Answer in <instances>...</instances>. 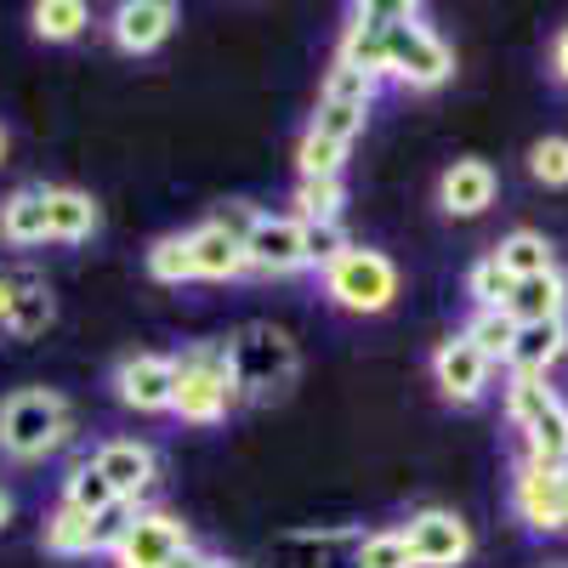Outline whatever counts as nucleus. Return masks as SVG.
<instances>
[{
	"mask_svg": "<svg viewBox=\"0 0 568 568\" xmlns=\"http://www.w3.org/2000/svg\"><path fill=\"white\" fill-rule=\"evenodd\" d=\"M307 227L291 216V211H245V262L251 273H267V278H291V273H307Z\"/></svg>",
	"mask_w": 568,
	"mask_h": 568,
	"instance_id": "0eeeda50",
	"label": "nucleus"
},
{
	"mask_svg": "<svg viewBox=\"0 0 568 568\" xmlns=\"http://www.w3.org/2000/svg\"><path fill=\"white\" fill-rule=\"evenodd\" d=\"M52 318H58V296H52V284L29 273V278H23V291H18V302H12L7 336H12V342H40L45 329H52Z\"/></svg>",
	"mask_w": 568,
	"mask_h": 568,
	"instance_id": "5701e85b",
	"label": "nucleus"
},
{
	"mask_svg": "<svg viewBox=\"0 0 568 568\" xmlns=\"http://www.w3.org/2000/svg\"><path fill=\"white\" fill-rule=\"evenodd\" d=\"M568 358V318H551V324H517V342L506 353V369L511 375H546Z\"/></svg>",
	"mask_w": 568,
	"mask_h": 568,
	"instance_id": "aec40b11",
	"label": "nucleus"
},
{
	"mask_svg": "<svg viewBox=\"0 0 568 568\" xmlns=\"http://www.w3.org/2000/svg\"><path fill=\"white\" fill-rule=\"evenodd\" d=\"M511 511L535 535H568V471L524 460L511 471Z\"/></svg>",
	"mask_w": 568,
	"mask_h": 568,
	"instance_id": "9d476101",
	"label": "nucleus"
},
{
	"mask_svg": "<svg viewBox=\"0 0 568 568\" xmlns=\"http://www.w3.org/2000/svg\"><path fill=\"white\" fill-rule=\"evenodd\" d=\"M233 409H240V393H233L227 342H187L176 353V398H171V415L182 426H222Z\"/></svg>",
	"mask_w": 568,
	"mask_h": 568,
	"instance_id": "7ed1b4c3",
	"label": "nucleus"
},
{
	"mask_svg": "<svg viewBox=\"0 0 568 568\" xmlns=\"http://www.w3.org/2000/svg\"><path fill=\"white\" fill-rule=\"evenodd\" d=\"M460 336L478 347L489 364H506V353H511V342H517V318H511V313H471Z\"/></svg>",
	"mask_w": 568,
	"mask_h": 568,
	"instance_id": "7c9ffc66",
	"label": "nucleus"
},
{
	"mask_svg": "<svg viewBox=\"0 0 568 568\" xmlns=\"http://www.w3.org/2000/svg\"><path fill=\"white\" fill-rule=\"evenodd\" d=\"M382 80L404 85V91H438L455 80V45L426 23L420 7H404V18L387 29V63Z\"/></svg>",
	"mask_w": 568,
	"mask_h": 568,
	"instance_id": "20e7f679",
	"label": "nucleus"
},
{
	"mask_svg": "<svg viewBox=\"0 0 568 568\" xmlns=\"http://www.w3.org/2000/svg\"><path fill=\"white\" fill-rule=\"evenodd\" d=\"M125 517H131V506H120V511H109V517H85V511H74V506H52L45 511V524H40V546L52 551V557H109V546L120 540V529H125Z\"/></svg>",
	"mask_w": 568,
	"mask_h": 568,
	"instance_id": "1a4fd4ad",
	"label": "nucleus"
},
{
	"mask_svg": "<svg viewBox=\"0 0 568 568\" xmlns=\"http://www.w3.org/2000/svg\"><path fill=\"white\" fill-rule=\"evenodd\" d=\"M324 296L329 307L342 313H358V318H375L398 302V267L387 251H369V245H353L342 262H329L324 273Z\"/></svg>",
	"mask_w": 568,
	"mask_h": 568,
	"instance_id": "39448f33",
	"label": "nucleus"
},
{
	"mask_svg": "<svg viewBox=\"0 0 568 568\" xmlns=\"http://www.w3.org/2000/svg\"><path fill=\"white\" fill-rule=\"evenodd\" d=\"M0 245L12 251L52 245V233H45V182H23L0 200Z\"/></svg>",
	"mask_w": 568,
	"mask_h": 568,
	"instance_id": "6ab92c4d",
	"label": "nucleus"
},
{
	"mask_svg": "<svg viewBox=\"0 0 568 568\" xmlns=\"http://www.w3.org/2000/svg\"><path fill=\"white\" fill-rule=\"evenodd\" d=\"M142 267H149V278H154V284H187V278H194L187 233H160V240L149 245V256H142Z\"/></svg>",
	"mask_w": 568,
	"mask_h": 568,
	"instance_id": "2f4dec72",
	"label": "nucleus"
},
{
	"mask_svg": "<svg viewBox=\"0 0 568 568\" xmlns=\"http://www.w3.org/2000/svg\"><path fill=\"white\" fill-rule=\"evenodd\" d=\"M353 568H415L404 529H369L353 546Z\"/></svg>",
	"mask_w": 568,
	"mask_h": 568,
	"instance_id": "473e14b6",
	"label": "nucleus"
},
{
	"mask_svg": "<svg viewBox=\"0 0 568 568\" xmlns=\"http://www.w3.org/2000/svg\"><path fill=\"white\" fill-rule=\"evenodd\" d=\"M29 29L45 45H74L91 29V7H85V0H34V7H29Z\"/></svg>",
	"mask_w": 568,
	"mask_h": 568,
	"instance_id": "b1692460",
	"label": "nucleus"
},
{
	"mask_svg": "<svg viewBox=\"0 0 568 568\" xmlns=\"http://www.w3.org/2000/svg\"><path fill=\"white\" fill-rule=\"evenodd\" d=\"M85 460L103 471L109 489H114L125 506H136L142 495L160 484V449H154V444H142V438H103Z\"/></svg>",
	"mask_w": 568,
	"mask_h": 568,
	"instance_id": "2eb2a0df",
	"label": "nucleus"
},
{
	"mask_svg": "<svg viewBox=\"0 0 568 568\" xmlns=\"http://www.w3.org/2000/svg\"><path fill=\"white\" fill-rule=\"evenodd\" d=\"M194 546V529L182 524L176 511L165 506H131L120 540L109 546V562L114 568H171L176 551Z\"/></svg>",
	"mask_w": 568,
	"mask_h": 568,
	"instance_id": "423d86ee",
	"label": "nucleus"
},
{
	"mask_svg": "<svg viewBox=\"0 0 568 568\" xmlns=\"http://www.w3.org/2000/svg\"><path fill=\"white\" fill-rule=\"evenodd\" d=\"M0 165H7V131H0Z\"/></svg>",
	"mask_w": 568,
	"mask_h": 568,
	"instance_id": "37998d69",
	"label": "nucleus"
},
{
	"mask_svg": "<svg viewBox=\"0 0 568 568\" xmlns=\"http://www.w3.org/2000/svg\"><path fill=\"white\" fill-rule=\"evenodd\" d=\"M404 18V0H369V7H353L347 12V29H342V45H336V63L347 69H364L369 80H382V63H387V29Z\"/></svg>",
	"mask_w": 568,
	"mask_h": 568,
	"instance_id": "4468645a",
	"label": "nucleus"
},
{
	"mask_svg": "<svg viewBox=\"0 0 568 568\" xmlns=\"http://www.w3.org/2000/svg\"><path fill=\"white\" fill-rule=\"evenodd\" d=\"M506 313L517 324H551V318H568V273L551 267L540 278H517V291L506 302Z\"/></svg>",
	"mask_w": 568,
	"mask_h": 568,
	"instance_id": "412c9836",
	"label": "nucleus"
},
{
	"mask_svg": "<svg viewBox=\"0 0 568 568\" xmlns=\"http://www.w3.org/2000/svg\"><path fill=\"white\" fill-rule=\"evenodd\" d=\"M375 91H382V80H369L364 69H347V63H329V69H324V85H318V103H347V109H375Z\"/></svg>",
	"mask_w": 568,
	"mask_h": 568,
	"instance_id": "c85d7f7f",
	"label": "nucleus"
},
{
	"mask_svg": "<svg viewBox=\"0 0 568 568\" xmlns=\"http://www.w3.org/2000/svg\"><path fill=\"white\" fill-rule=\"evenodd\" d=\"M176 23H182V7H176V0H120L103 29H109V45H114V52L149 58V52H160V45L176 34Z\"/></svg>",
	"mask_w": 568,
	"mask_h": 568,
	"instance_id": "ddd939ff",
	"label": "nucleus"
},
{
	"mask_svg": "<svg viewBox=\"0 0 568 568\" xmlns=\"http://www.w3.org/2000/svg\"><path fill=\"white\" fill-rule=\"evenodd\" d=\"M517 438H524V460H529V466H562V455H568V404L557 398V404H551L546 415H535Z\"/></svg>",
	"mask_w": 568,
	"mask_h": 568,
	"instance_id": "bb28decb",
	"label": "nucleus"
},
{
	"mask_svg": "<svg viewBox=\"0 0 568 568\" xmlns=\"http://www.w3.org/2000/svg\"><path fill=\"white\" fill-rule=\"evenodd\" d=\"M187 256H194V278H211V284L245 278L251 273V262H245V222L211 216L200 227H187Z\"/></svg>",
	"mask_w": 568,
	"mask_h": 568,
	"instance_id": "dca6fc26",
	"label": "nucleus"
},
{
	"mask_svg": "<svg viewBox=\"0 0 568 568\" xmlns=\"http://www.w3.org/2000/svg\"><path fill=\"white\" fill-rule=\"evenodd\" d=\"M109 387L136 415H171L176 398V353H125L109 375Z\"/></svg>",
	"mask_w": 568,
	"mask_h": 568,
	"instance_id": "9b49d317",
	"label": "nucleus"
},
{
	"mask_svg": "<svg viewBox=\"0 0 568 568\" xmlns=\"http://www.w3.org/2000/svg\"><path fill=\"white\" fill-rule=\"evenodd\" d=\"M495 194H500V176H495V165L489 160H455L444 176H438V211L444 216H455V222H471V216H484L489 205H495Z\"/></svg>",
	"mask_w": 568,
	"mask_h": 568,
	"instance_id": "f3484780",
	"label": "nucleus"
},
{
	"mask_svg": "<svg viewBox=\"0 0 568 568\" xmlns=\"http://www.w3.org/2000/svg\"><path fill=\"white\" fill-rule=\"evenodd\" d=\"M551 80H557V85H568V23L551 34Z\"/></svg>",
	"mask_w": 568,
	"mask_h": 568,
	"instance_id": "58836bf2",
	"label": "nucleus"
},
{
	"mask_svg": "<svg viewBox=\"0 0 568 568\" xmlns=\"http://www.w3.org/2000/svg\"><path fill=\"white\" fill-rule=\"evenodd\" d=\"M347 154L353 149H342V142H324V136L302 131V142H296V176H342Z\"/></svg>",
	"mask_w": 568,
	"mask_h": 568,
	"instance_id": "f704fd0d",
	"label": "nucleus"
},
{
	"mask_svg": "<svg viewBox=\"0 0 568 568\" xmlns=\"http://www.w3.org/2000/svg\"><path fill=\"white\" fill-rule=\"evenodd\" d=\"M302 245H307V267H313V273H324L329 262H342V256L353 251V240H347V227H342V222L307 227V240H302Z\"/></svg>",
	"mask_w": 568,
	"mask_h": 568,
	"instance_id": "e433bc0d",
	"label": "nucleus"
},
{
	"mask_svg": "<svg viewBox=\"0 0 568 568\" xmlns=\"http://www.w3.org/2000/svg\"><path fill=\"white\" fill-rule=\"evenodd\" d=\"M342 211H347V182L342 176H296L291 216L302 227H329V222H342Z\"/></svg>",
	"mask_w": 568,
	"mask_h": 568,
	"instance_id": "4be33fe9",
	"label": "nucleus"
},
{
	"mask_svg": "<svg viewBox=\"0 0 568 568\" xmlns=\"http://www.w3.org/2000/svg\"><path fill=\"white\" fill-rule=\"evenodd\" d=\"M511 291H517V278L495 256H478L466 267V302H471V313H506Z\"/></svg>",
	"mask_w": 568,
	"mask_h": 568,
	"instance_id": "cd10ccee",
	"label": "nucleus"
},
{
	"mask_svg": "<svg viewBox=\"0 0 568 568\" xmlns=\"http://www.w3.org/2000/svg\"><path fill=\"white\" fill-rule=\"evenodd\" d=\"M74 438V404L58 387H18L0 398V460L40 466Z\"/></svg>",
	"mask_w": 568,
	"mask_h": 568,
	"instance_id": "f257e3e1",
	"label": "nucleus"
},
{
	"mask_svg": "<svg viewBox=\"0 0 568 568\" xmlns=\"http://www.w3.org/2000/svg\"><path fill=\"white\" fill-rule=\"evenodd\" d=\"M23 278H29V273L0 267V329H7V318H12V302H18V291H23Z\"/></svg>",
	"mask_w": 568,
	"mask_h": 568,
	"instance_id": "4c0bfd02",
	"label": "nucleus"
},
{
	"mask_svg": "<svg viewBox=\"0 0 568 568\" xmlns=\"http://www.w3.org/2000/svg\"><path fill=\"white\" fill-rule=\"evenodd\" d=\"M216 562V551H205V546H187V551H176V562L171 568H211Z\"/></svg>",
	"mask_w": 568,
	"mask_h": 568,
	"instance_id": "ea45409f",
	"label": "nucleus"
},
{
	"mask_svg": "<svg viewBox=\"0 0 568 568\" xmlns=\"http://www.w3.org/2000/svg\"><path fill=\"white\" fill-rule=\"evenodd\" d=\"M364 125H369V109H347V103H318V109H313V120H307V131H313V136L342 142V149H353V142L364 136Z\"/></svg>",
	"mask_w": 568,
	"mask_h": 568,
	"instance_id": "72a5a7b5",
	"label": "nucleus"
},
{
	"mask_svg": "<svg viewBox=\"0 0 568 568\" xmlns=\"http://www.w3.org/2000/svg\"><path fill=\"white\" fill-rule=\"evenodd\" d=\"M551 404H557V393L540 382V375H511V382H506V426H511V433H524V426L535 415H546Z\"/></svg>",
	"mask_w": 568,
	"mask_h": 568,
	"instance_id": "c756f323",
	"label": "nucleus"
},
{
	"mask_svg": "<svg viewBox=\"0 0 568 568\" xmlns=\"http://www.w3.org/2000/svg\"><path fill=\"white\" fill-rule=\"evenodd\" d=\"M98 227H103V205L85 187L45 182V233H52V245H85Z\"/></svg>",
	"mask_w": 568,
	"mask_h": 568,
	"instance_id": "a211bd4d",
	"label": "nucleus"
},
{
	"mask_svg": "<svg viewBox=\"0 0 568 568\" xmlns=\"http://www.w3.org/2000/svg\"><path fill=\"white\" fill-rule=\"evenodd\" d=\"M433 387L449 398V404H460V409H471V404H484L489 398V387H495V364L471 347L460 329L455 336H444L438 347H433Z\"/></svg>",
	"mask_w": 568,
	"mask_h": 568,
	"instance_id": "f8f14e48",
	"label": "nucleus"
},
{
	"mask_svg": "<svg viewBox=\"0 0 568 568\" xmlns=\"http://www.w3.org/2000/svg\"><path fill=\"white\" fill-rule=\"evenodd\" d=\"M404 540H409L415 568H460L471 551H478V535H471V524H466L460 511H449V506H420V511H409Z\"/></svg>",
	"mask_w": 568,
	"mask_h": 568,
	"instance_id": "6e6552de",
	"label": "nucleus"
},
{
	"mask_svg": "<svg viewBox=\"0 0 568 568\" xmlns=\"http://www.w3.org/2000/svg\"><path fill=\"white\" fill-rule=\"evenodd\" d=\"M7 524H12V495L0 489V529H7Z\"/></svg>",
	"mask_w": 568,
	"mask_h": 568,
	"instance_id": "a19ab883",
	"label": "nucleus"
},
{
	"mask_svg": "<svg viewBox=\"0 0 568 568\" xmlns=\"http://www.w3.org/2000/svg\"><path fill=\"white\" fill-rule=\"evenodd\" d=\"M63 506H74V511H85V517H109V511H120L125 500L109 489V478H103V471L98 466H91L85 455L63 471V495H58Z\"/></svg>",
	"mask_w": 568,
	"mask_h": 568,
	"instance_id": "a878e982",
	"label": "nucleus"
},
{
	"mask_svg": "<svg viewBox=\"0 0 568 568\" xmlns=\"http://www.w3.org/2000/svg\"><path fill=\"white\" fill-rule=\"evenodd\" d=\"M562 471H568V455H562Z\"/></svg>",
	"mask_w": 568,
	"mask_h": 568,
	"instance_id": "a18cd8bd",
	"label": "nucleus"
},
{
	"mask_svg": "<svg viewBox=\"0 0 568 568\" xmlns=\"http://www.w3.org/2000/svg\"><path fill=\"white\" fill-rule=\"evenodd\" d=\"M529 176L546 182V187H568V136L529 142Z\"/></svg>",
	"mask_w": 568,
	"mask_h": 568,
	"instance_id": "c9c22d12",
	"label": "nucleus"
},
{
	"mask_svg": "<svg viewBox=\"0 0 568 568\" xmlns=\"http://www.w3.org/2000/svg\"><path fill=\"white\" fill-rule=\"evenodd\" d=\"M227 369H233V393L240 404H273L296 387L302 375V347L291 342V329L278 324H245L227 336Z\"/></svg>",
	"mask_w": 568,
	"mask_h": 568,
	"instance_id": "f03ea898",
	"label": "nucleus"
},
{
	"mask_svg": "<svg viewBox=\"0 0 568 568\" xmlns=\"http://www.w3.org/2000/svg\"><path fill=\"white\" fill-rule=\"evenodd\" d=\"M540 568H568V562H540Z\"/></svg>",
	"mask_w": 568,
	"mask_h": 568,
	"instance_id": "c03bdc74",
	"label": "nucleus"
},
{
	"mask_svg": "<svg viewBox=\"0 0 568 568\" xmlns=\"http://www.w3.org/2000/svg\"><path fill=\"white\" fill-rule=\"evenodd\" d=\"M511 278H540V273H551L557 267V251H551V240L546 233H535V227H517V233H506V240L489 251Z\"/></svg>",
	"mask_w": 568,
	"mask_h": 568,
	"instance_id": "393cba45",
	"label": "nucleus"
},
{
	"mask_svg": "<svg viewBox=\"0 0 568 568\" xmlns=\"http://www.w3.org/2000/svg\"><path fill=\"white\" fill-rule=\"evenodd\" d=\"M211 568H245V562H233V557H216V562H211Z\"/></svg>",
	"mask_w": 568,
	"mask_h": 568,
	"instance_id": "79ce46f5",
	"label": "nucleus"
}]
</instances>
